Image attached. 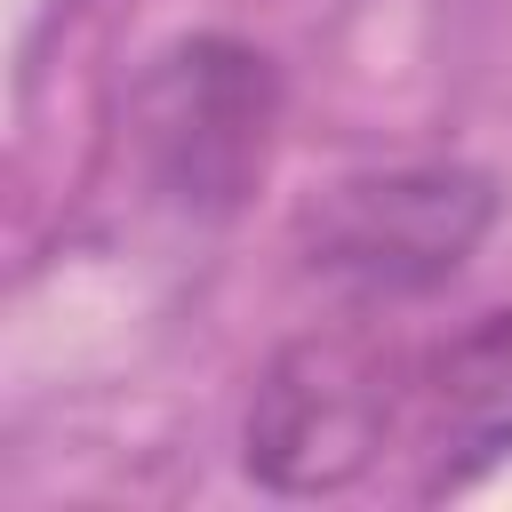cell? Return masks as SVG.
<instances>
[{
  "label": "cell",
  "mask_w": 512,
  "mask_h": 512,
  "mask_svg": "<svg viewBox=\"0 0 512 512\" xmlns=\"http://www.w3.org/2000/svg\"><path fill=\"white\" fill-rule=\"evenodd\" d=\"M280 120L272 64L224 32H192L160 48L136 80V152L160 200L192 216H232L240 192L264 176Z\"/></svg>",
  "instance_id": "6da1fadb"
},
{
  "label": "cell",
  "mask_w": 512,
  "mask_h": 512,
  "mask_svg": "<svg viewBox=\"0 0 512 512\" xmlns=\"http://www.w3.org/2000/svg\"><path fill=\"white\" fill-rule=\"evenodd\" d=\"M488 224H496V184L480 168H456V160L384 168V176L336 184L312 264L352 296H424L480 248Z\"/></svg>",
  "instance_id": "7a4b0ae2"
},
{
  "label": "cell",
  "mask_w": 512,
  "mask_h": 512,
  "mask_svg": "<svg viewBox=\"0 0 512 512\" xmlns=\"http://www.w3.org/2000/svg\"><path fill=\"white\" fill-rule=\"evenodd\" d=\"M392 384L352 344H288L248 408V472L280 496H328L384 448Z\"/></svg>",
  "instance_id": "3957f363"
},
{
  "label": "cell",
  "mask_w": 512,
  "mask_h": 512,
  "mask_svg": "<svg viewBox=\"0 0 512 512\" xmlns=\"http://www.w3.org/2000/svg\"><path fill=\"white\" fill-rule=\"evenodd\" d=\"M440 472L432 488H464L496 456H512V312H488L472 336L448 344L440 360Z\"/></svg>",
  "instance_id": "277c9868"
}]
</instances>
